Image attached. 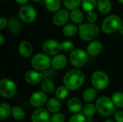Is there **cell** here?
Here are the masks:
<instances>
[{"label":"cell","instance_id":"6da1fadb","mask_svg":"<svg viewBox=\"0 0 123 122\" xmlns=\"http://www.w3.org/2000/svg\"><path fill=\"white\" fill-rule=\"evenodd\" d=\"M85 80L84 74L82 71L73 69L66 73L63 78L64 85L71 91H75L79 88Z\"/></svg>","mask_w":123,"mask_h":122},{"label":"cell","instance_id":"7a4b0ae2","mask_svg":"<svg viewBox=\"0 0 123 122\" xmlns=\"http://www.w3.org/2000/svg\"><path fill=\"white\" fill-rule=\"evenodd\" d=\"M99 33V27L94 23H85L79 25V34L80 37L85 41L95 39Z\"/></svg>","mask_w":123,"mask_h":122},{"label":"cell","instance_id":"3957f363","mask_svg":"<svg viewBox=\"0 0 123 122\" xmlns=\"http://www.w3.org/2000/svg\"><path fill=\"white\" fill-rule=\"evenodd\" d=\"M112 100L107 96H101L96 101L97 111L104 116H110L115 111V106Z\"/></svg>","mask_w":123,"mask_h":122},{"label":"cell","instance_id":"277c9868","mask_svg":"<svg viewBox=\"0 0 123 122\" xmlns=\"http://www.w3.org/2000/svg\"><path fill=\"white\" fill-rule=\"evenodd\" d=\"M122 25V20L119 16L111 14L106 17L102 24V29L106 34H112L119 29Z\"/></svg>","mask_w":123,"mask_h":122},{"label":"cell","instance_id":"5b68a950","mask_svg":"<svg viewBox=\"0 0 123 122\" xmlns=\"http://www.w3.org/2000/svg\"><path fill=\"white\" fill-rule=\"evenodd\" d=\"M88 52L82 49H75L72 50L69 55V60L71 65L76 68L84 66L88 61Z\"/></svg>","mask_w":123,"mask_h":122},{"label":"cell","instance_id":"8992f818","mask_svg":"<svg viewBox=\"0 0 123 122\" xmlns=\"http://www.w3.org/2000/svg\"><path fill=\"white\" fill-rule=\"evenodd\" d=\"M110 83V78L106 73L102 70L95 71L92 76V84L96 90H104Z\"/></svg>","mask_w":123,"mask_h":122},{"label":"cell","instance_id":"52a82bcc","mask_svg":"<svg viewBox=\"0 0 123 122\" xmlns=\"http://www.w3.org/2000/svg\"><path fill=\"white\" fill-rule=\"evenodd\" d=\"M31 64L35 70L43 71L51 65V60L47 54L38 53L32 58Z\"/></svg>","mask_w":123,"mask_h":122},{"label":"cell","instance_id":"ba28073f","mask_svg":"<svg viewBox=\"0 0 123 122\" xmlns=\"http://www.w3.org/2000/svg\"><path fill=\"white\" fill-rule=\"evenodd\" d=\"M17 88L12 80L4 78L0 81V93L5 99H11L17 93Z\"/></svg>","mask_w":123,"mask_h":122},{"label":"cell","instance_id":"9c48e42d","mask_svg":"<svg viewBox=\"0 0 123 122\" xmlns=\"http://www.w3.org/2000/svg\"><path fill=\"white\" fill-rule=\"evenodd\" d=\"M19 17L22 21L30 23L35 20L37 12L31 5H24L19 10Z\"/></svg>","mask_w":123,"mask_h":122},{"label":"cell","instance_id":"30bf717a","mask_svg":"<svg viewBox=\"0 0 123 122\" xmlns=\"http://www.w3.org/2000/svg\"><path fill=\"white\" fill-rule=\"evenodd\" d=\"M44 52L50 55H55L61 50V43L55 40H48L43 45Z\"/></svg>","mask_w":123,"mask_h":122},{"label":"cell","instance_id":"8fae6325","mask_svg":"<svg viewBox=\"0 0 123 122\" xmlns=\"http://www.w3.org/2000/svg\"><path fill=\"white\" fill-rule=\"evenodd\" d=\"M44 91H36L32 94L30 99V104L32 106L40 108L43 106L48 102V97Z\"/></svg>","mask_w":123,"mask_h":122},{"label":"cell","instance_id":"7c38bea8","mask_svg":"<svg viewBox=\"0 0 123 122\" xmlns=\"http://www.w3.org/2000/svg\"><path fill=\"white\" fill-rule=\"evenodd\" d=\"M50 111L43 108H39L33 111L31 121L32 122H51Z\"/></svg>","mask_w":123,"mask_h":122},{"label":"cell","instance_id":"4fadbf2b","mask_svg":"<svg viewBox=\"0 0 123 122\" xmlns=\"http://www.w3.org/2000/svg\"><path fill=\"white\" fill-rule=\"evenodd\" d=\"M69 17V12L66 9H61L55 12L53 18V22L55 26H62L68 21Z\"/></svg>","mask_w":123,"mask_h":122},{"label":"cell","instance_id":"5bb4252c","mask_svg":"<svg viewBox=\"0 0 123 122\" xmlns=\"http://www.w3.org/2000/svg\"><path fill=\"white\" fill-rule=\"evenodd\" d=\"M43 78V77L42 73L33 70L27 71L25 75V80L30 85H37L42 82Z\"/></svg>","mask_w":123,"mask_h":122},{"label":"cell","instance_id":"9a60e30c","mask_svg":"<svg viewBox=\"0 0 123 122\" xmlns=\"http://www.w3.org/2000/svg\"><path fill=\"white\" fill-rule=\"evenodd\" d=\"M67 64V58L63 54L55 55L51 60V65L55 70L63 68Z\"/></svg>","mask_w":123,"mask_h":122},{"label":"cell","instance_id":"2e32d148","mask_svg":"<svg viewBox=\"0 0 123 122\" xmlns=\"http://www.w3.org/2000/svg\"><path fill=\"white\" fill-rule=\"evenodd\" d=\"M18 50H19V54L22 57L27 58L32 55L33 48L30 42H29L28 41L24 40L19 43V47H18Z\"/></svg>","mask_w":123,"mask_h":122},{"label":"cell","instance_id":"e0dca14e","mask_svg":"<svg viewBox=\"0 0 123 122\" xmlns=\"http://www.w3.org/2000/svg\"><path fill=\"white\" fill-rule=\"evenodd\" d=\"M102 50V44L99 41L91 42L86 48V51L89 55L92 56L98 55Z\"/></svg>","mask_w":123,"mask_h":122},{"label":"cell","instance_id":"ac0fdd59","mask_svg":"<svg viewBox=\"0 0 123 122\" xmlns=\"http://www.w3.org/2000/svg\"><path fill=\"white\" fill-rule=\"evenodd\" d=\"M67 108L72 113H79L82 109V104L79 99L72 98L68 101Z\"/></svg>","mask_w":123,"mask_h":122},{"label":"cell","instance_id":"d6986e66","mask_svg":"<svg viewBox=\"0 0 123 122\" xmlns=\"http://www.w3.org/2000/svg\"><path fill=\"white\" fill-rule=\"evenodd\" d=\"M46 9L50 12H56L61 6V0H44Z\"/></svg>","mask_w":123,"mask_h":122},{"label":"cell","instance_id":"ffe728a7","mask_svg":"<svg viewBox=\"0 0 123 122\" xmlns=\"http://www.w3.org/2000/svg\"><path fill=\"white\" fill-rule=\"evenodd\" d=\"M61 107V102L57 98H52L47 102V109L50 113L58 112Z\"/></svg>","mask_w":123,"mask_h":122},{"label":"cell","instance_id":"44dd1931","mask_svg":"<svg viewBox=\"0 0 123 122\" xmlns=\"http://www.w3.org/2000/svg\"><path fill=\"white\" fill-rule=\"evenodd\" d=\"M97 7L102 14H106L111 11L112 4L110 0H98Z\"/></svg>","mask_w":123,"mask_h":122},{"label":"cell","instance_id":"7402d4cb","mask_svg":"<svg viewBox=\"0 0 123 122\" xmlns=\"http://www.w3.org/2000/svg\"><path fill=\"white\" fill-rule=\"evenodd\" d=\"M41 88L45 93L50 94L54 91L55 86L51 80L48 78H44L41 82Z\"/></svg>","mask_w":123,"mask_h":122},{"label":"cell","instance_id":"603a6c76","mask_svg":"<svg viewBox=\"0 0 123 122\" xmlns=\"http://www.w3.org/2000/svg\"><path fill=\"white\" fill-rule=\"evenodd\" d=\"M8 27L10 32L13 33H17L22 28L21 22L16 18H11L8 21Z\"/></svg>","mask_w":123,"mask_h":122},{"label":"cell","instance_id":"cb8c5ba5","mask_svg":"<svg viewBox=\"0 0 123 122\" xmlns=\"http://www.w3.org/2000/svg\"><path fill=\"white\" fill-rule=\"evenodd\" d=\"M11 106L6 103H1L0 104V119L1 120L6 119L10 114H11Z\"/></svg>","mask_w":123,"mask_h":122},{"label":"cell","instance_id":"d4e9b609","mask_svg":"<svg viewBox=\"0 0 123 122\" xmlns=\"http://www.w3.org/2000/svg\"><path fill=\"white\" fill-rule=\"evenodd\" d=\"M97 0H82L81 7L85 12L93 11L97 6Z\"/></svg>","mask_w":123,"mask_h":122},{"label":"cell","instance_id":"484cf974","mask_svg":"<svg viewBox=\"0 0 123 122\" xmlns=\"http://www.w3.org/2000/svg\"><path fill=\"white\" fill-rule=\"evenodd\" d=\"M78 31H79V28H77L76 25L72 24H68L65 25L63 29V33L67 37L74 36Z\"/></svg>","mask_w":123,"mask_h":122},{"label":"cell","instance_id":"4316f807","mask_svg":"<svg viewBox=\"0 0 123 122\" xmlns=\"http://www.w3.org/2000/svg\"><path fill=\"white\" fill-rule=\"evenodd\" d=\"M70 17H71V20L74 22L79 24V23H81L83 21L84 14L79 9H75L71 11V12L70 14Z\"/></svg>","mask_w":123,"mask_h":122},{"label":"cell","instance_id":"83f0119b","mask_svg":"<svg viewBox=\"0 0 123 122\" xmlns=\"http://www.w3.org/2000/svg\"><path fill=\"white\" fill-rule=\"evenodd\" d=\"M12 114L13 117L18 121H21L24 119L25 116V114L24 110L19 106H13L12 109Z\"/></svg>","mask_w":123,"mask_h":122},{"label":"cell","instance_id":"f1b7e54d","mask_svg":"<svg viewBox=\"0 0 123 122\" xmlns=\"http://www.w3.org/2000/svg\"><path fill=\"white\" fill-rule=\"evenodd\" d=\"M96 94H97L96 89L94 88H90L86 89L84 92V93H83V99L86 102H91V101H92L95 99Z\"/></svg>","mask_w":123,"mask_h":122},{"label":"cell","instance_id":"f546056e","mask_svg":"<svg viewBox=\"0 0 123 122\" xmlns=\"http://www.w3.org/2000/svg\"><path fill=\"white\" fill-rule=\"evenodd\" d=\"M69 89L64 85L63 86H60L55 91V97L59 100L65 99L68 95Z\"/></svg>","mask_w":123,"mask_h":122},{"label":"cell","instance_id":"4dcf8cb0","mask_svg":"<svg viewBox=\"0 0 123 122\" xmlns=\"http://www.w3.org/2000/svg\"><path fill=\"white\" fill-rule=\"evenodd\" d=\"M112 100L117 107L123 108V93L115 92L112 95Z\"/></svg>","mask_w":123,"mask_h":122},{"label":"cell","instance_id":"1f68e13d","mask_svg":"<svg viewBox=\"0 0 123 122\" xmlns=\"http://www.w3.org/2000/svg\"><path fill=\"white\" fill-rule=\"evenodd\" d=\"M96 110H97L96 106H94L92 104H88L84 107L83 111H84V114L85 115V116L88 118H91L94 115Z\"/></svg>","mask_w":123,"mask_h":122},{"label":"cell","instance_id":"d6a6232c","mask_svg":"<svg viewBox=\"0 0 123 122\" xmlns=\"http://www.w3.org/2000/svg\"><path fill=\"white\" fill-rule=\"evenodd\" d=\"M81 1L82 0H63V4L68 9L74 10L80 5Z\"/></svg>","mask_w":123,"mask_h":122},{"label":"cell","instance_id":"836d02e7","mask_svg":"<svg viewBox=\"0 0 123 122\" xmlns=\"http://www.w3.org/2000/svg\"><path fill=\"white\" fill-rule=\"evenodd\" d=\"M61 50L66 52H71L72 50H74V42H72L70 40H65L62 42L61 43Z\"/></svg>","mask_w":123,"mask_h":122},{"label":"cell","instance_id":"e575fe53","mask_svg":"<svg viewBox=\"0 0 123 122\" xmlns=\"http://www.w3.org/2000/svg\"><path fill=\"white\" fill-rule=\"evenodd\" d=\"M68 122H86V119L85 115L77 113L74 114L69 119Z\"/></svg>","mask_w":123,"mask_h":122},{"label":"cell","instance_id":"d590c367","mask_svg":"<svg viewBox=\"0 0 123 122\" xmlns=\"http://www.w3.org/2000/svg\"><path fill=\"white\" fill-rule=\"evenodd\" d=\"M65 121V116L60 113H55L51 117V122H64Z\"/></svg>","mask_w":123,"mask_h":122},{"label":"cell","instance_id":"8d00e7d4","mask_svg":"<svg viewBox=\"0 0 123 122\" xmlns=\"http://www.w3.org/2000/svg\"><path fill=\"white\" fill-rule=\"evenodd\" d=\"M86 18L90 23H95L97 20V15L93 11L88 12L86 14Z\"/></svg>","mask_w":123,"mask_h":122},{"label":"cell","instance_id":"74e56055","mask_svg":"<svg viewBox=\"0 0 123 122\" xmlns=\"http://www.w3.org/2000/svg\"><path fill=\"white\" fill-rule=\"evenodd\" d=\"M115 120L117 122H123V111H119L115 114Z\"/></svg>","mask_w":123,"mask_h":122},{"label":"cell","instance_id":"f35d334b","mask_svg":"<svg viewBox=\"0 0 123 122\" xmlns=\"http://www.w3.org/2000/svg\"><path fill=\"white\" fill-rule=\"evenodd\" d=\"M7 24H8L7 19L4 17H1L0 18V29H1V30L4 29V27H6V26Z\"/></svg>","mask_w":123,"mask_h":122},{"label":"cell","instance_id":"ab89813d","mask_svg":"<svg viewBox=\"0 0 123 122\" xmlns=\"http://www.w3.org/2000/svg\"><path fill=\"white\" fill-rule=\"evenodd\" d=\"M15 1L20 4H25L28 1V0H15Z\"/></svg>","mask_w":123,"mask_h":122},{"label":"cell","instance_id":"60d3db41","mask_svg":"<svg viewBox=\"0 0 123 122\" xmlns=\"http://www.w3.org/2000/svg\"><path fill=\"white\" fill-rule=\"evenodd\" d=\"M4 36L3 35H0V45H3L4 44Z\"/></svg>","mask_w":123,"mask_h":122},{"label":"cell","instance_id":"b9f144b4","mask_svg":"<svg viewBox=\"0 0 123 122\" xmlns=\"http://www.w3.org/2000/svg\"><path fill=\"white\" fill-rule=\"evenodd\" d=\"M118 31H119V32H120L122 35H123V25H121V26H120V27L119 28Z\"/></svg>","mask_w":123,"mask_h":122},{"label":"cell","instance_id":"7bdbcfd3","mask_svg":"<svg viewBox=\"0 0 123 122\" xmlns=\"http://www.w3.org/2000/svg\"><path fill=\"white\" fill-rule=\"evenodd\" d=\"M105 122H113V121L111 120V119H107V120H106Z\"/></svg>","mask_w":123,"mask_h":122},{"label":"cell","instance_id":"ee69618b","mask_svg":"<svg viewBox=\"0 0 123 122\" xmlns=\"http://www.w3.org/2000/svg\"><path fill=\"white\" fill-rule=\"evenodd\" d=\"M118 1H119V2H120V3L123 4V0H118Z\"/></svg>","mask_w":123,"mask_h":122},{"label":"cell","instance_id":"f6af8a7d","mask_svg":"<svg viewBox=\"0 0 123 122\" xmlns=\"http://www.w3.org/2000/svg\"><path fill=\"white\" fill-rule=\"evenodd\" d=\"M32 1H39L40 0H32Z\"/></svg>","mask_w":123,"mask_h":122},{"label":"cell","instance_id":"bcb514c9","mask_svg":"<svg viewBox=\"0 0 123 122\" xmlns=\"http://www.w3.org/2000/svg\"></svg>","mask_w":123,"mask_h":122}]
</instances>
